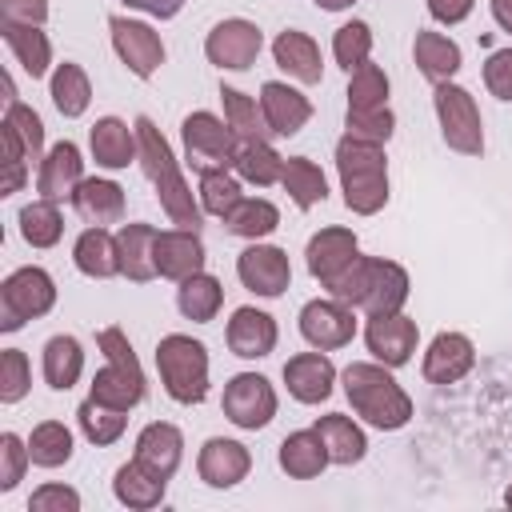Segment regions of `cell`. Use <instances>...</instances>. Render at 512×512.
Listing matches in <instances>:
<instances>
[{
    "label": "cell",
    "instance_id": "1",
    "mask_svg": "<svg viewBox=\"0 0 512 512\" xmlns=\"http://www.w3.org/2000/svg\"><path fill=\"white\" fill-rule=\"evenodd\" d=\"M132 128H136V140H140V156H136V160H140L144 176L152 180L160 208L168 212V220H172V224L200 232V224H204V208L196 204V196H192L188 180L180 176L176 156H172V148H168L164 132H160L148 116H136V124H132Z\"/></svg>",
    "mask_w": 512,
    "mask_h": 512
},
{
    "label": "cell",
    "instance_id": "2",
    "mask_svg": "<svg viewBox=\"0 0 512 512\" xmlns=\"http://www.w3.org/2000/svg\"><path fill=\"white\" fill-rule=\"evenodd\" d=\"M336 172H340L344 204L356 216H372L388 204V160H384L380 144L344 136L336 144Z\"/></svg>",
    "mask_w": 512,
    "mask_h": 512
},
{
    "label": "cell",
    "instance_id": "3",
    "mask_svg": "<svg viewBox=\"0 0 512 512\" xmlns=\"http://www.w3.org/2000/svg\"><path fill=\"white\" fill-rule=\"evenodd\" d=\"M344 392L356 416H364L372 428H404L412 416L408 392L388 376L384 364H348L344 368Z\"/></svg>",
    "mask_w": 512,
    "mask_h": 512
},
{
    "label": "cell",
    "instance_id": "4",
    "mask_svg": "<svg viewBox=\"0 0 512 512\" xmlns=\"http://www.w3.org/2000/svg\"><path fill=\"white\" fill-rule=\"evenodd\" d=\"M156 368L160 384L176 404H200L208 396V352L192 336H164L156 344Z\"/></svg>",
    "mask_w": 512,
    "mask_h": 512
},
{
    "label": "cell",
    "instance_id": "5",
    "mask_svg": "<svg viewBox=\"0 0 512 512\" xmlns=\"http://www.w3.org/2000/svg\"><path fill=\"white\" fill-rule=\"evenodd\" d=\"M56 304V284L44 268L28 264V268H16L4 284H0V328L4 332H16L24 328L28 320L44 316L48 308Z\"/></svg>",
    "mask_w": 512,
    "mask_h": 512
},
{
    "label": "cell",
    "instance_id": "6",
    "mask_svg": "<svg viewBox=\"0 0 512 512\" xmlns=\"http://www.w3.org/2000/svg\"><path fill=\"white\" fill-rule=\"evenodd\" d=\"M432 100H436V116H440V132H444L448 148L460 156H480L484 152V124H480V108L468 96V88L444 80V84H436Z\"/></svg>",
    "mask_w": 512,
    "mask_h": 512
},
{
    "label": "cell",
    "instance_id": "7",
    "mask_svg": "<svg viewBox=\"0 0 512 512\" xmlns=\"http://www.w3.org/2000/svg\"><path fill=\"white\" fill-rule=\"evenodd\" d=\"M180 136H184V156L196 172H208V168H228L236 160V132L228 128V120L212 116V112H192L184 116L180 124Z\"/></svg>",
    "mask_w": 512,
    "mask_h": 512
},
{
    "label": "cell",
    "instance_id": "8",
    "mask_svg": "<svg viewBox=\"0 0 512 512\" xmlns=\"http://www.w3.org/2000/svg\"><path fill=\"white\" fill-rule=\"evenodd\" d=\"M224 416L236 424V428H264L272 416H276V392L264 376L256 372H240L224 384Z\"/></svg>",
    "mask_w": 512,
    "mask_h": 512
},
{
    "label": "cell",
    "instance_id": "9",
    "mask_svg": "<svg viewBox=\"0 0 512 512\" xmlns=\"http://www.w3.org/2000/svg\"><path fill=\"white\" fill-rule=\"evenodd\" d=\"M300 336L320 348V352H332V348H344L352 336H356V320H352V304L344 300H308L300 308Z\"/></svg>",
    "mask_w": 512,
    "mask_h": 512
},
{
    "label": "cell",
    "instance_id": "10",
    "mask_svg": "<svg viewBox=\"0 0 512 512\" xmlns=\"http://www.w3.org/2000/svg\"><path fill=\"white\" fill-rule=\"evenodd\" d=\"M108 28H112V48H116V56L128 64V72L140 76V80L156 76V68L164 64L160 32H152L148 24L128 20V16H112Z\"/></svg>",
    "mask_w": 512,
    "mask_h": 512
},
{
    "label": "cell",
    "instance_id": "11",
    "mask_svg": "<svg viewBox=\"0 0 512 512\" xmlns=\"http://www.w3.org/2000/svg\"><path fill=\"white\" fill-rule=\"evenodd\" d=\"M264 48V36L252 20H220L208 40H204V56L216 64V68H232V72H244Z\"/></svg>",
    "mask_w": 512,
    "mask_h": 512
},
{
    "label": "cell",
    "instance_id": "12",
    "mask_svg": "<svg viewBox=\"0 0 512 512\" xmlns=\"http://www.w3.org/2000/svg\"><path fill=\"white\" fill-rule=\"evenodd\" d=\"M236 276H240V284L248 292L272 300V296H280L292 284V264H288L284 248H276V244H252V248L240 252Z\"/></svg>",
    "mask_w": 512,
    "mask_h": 512
},
{
    "label": "cell",
    "instance_id": "13",
    "mask_svg": "<svg viewBox=\"0 0 512 512\" xmlns=\"http://www.w3.org/2000/svg\"><path fill=\"white\" fill-rule=\"evenodd\" d=\"M408 300V272L396 264V260H376L368 256V268H364V292H360V312L368 316H392L400 312Z\"/></svg>",
    "mask_w": 512,
    "mask_h": 512
},
{
    "label": "cell",
    "instance_id": "14",
    "mask_svg": "<svg viewBox=\"0 0 512 512\" xmlns=\"http://www.w3.org/2000/svg\"><path fill=\"white\" fill-rule=\"evenodd\" d=\"M416 320H408V316H400V312H392V316H372L368 320V328H364V344H368V352L384 364V368H400V364H408L412 360V352H416Z\"/></svg>",
    "mask_w": 512,
    "mask_h": 512
},
{
    "label": "cell",
    "instance_id": "15",
    "mask_svg": "<svg viewBox=\"0 0 512 512\" xmlns=\"http://www.w3.org/2000/svg\"><path fill=\"white\" fill-rule=\"evenodd\" d=\"M152 260H156V276H164V280H188V276L204 272V244H200V236L192 228L156 232Z\"/></svg>",
    "mask_w": 512,
    "mask_h": 512
},
{
    "label": "cell",
    "instance_id": "16",
    "mask_svg": "<svg viewBox=\"0 0 512 512\" xmlns=\"http://www.w3.org/2000/svg\"><path fill=\"white\" fill-rule=\"evenodd\" d=\"M284 384L288 392L300 400V404H320L332 396V384H336V368L332 360L316 348V352H300L284 364Z\"/></svg>",
    "mask_w": 512,
    "mask_h": 512
},
{
    "label": "cell",
    "instance_id": "17",
    "mask_svg": "<svg viewBox=\"0 0 512 512\" xmlns=\"http://www.w3.org/2000/svg\"><path fill=\"white\" fill-rule=\"evenodd\" d=\"M248 468H252L248 448L240 440H224V436L208 440L200 448V460H196V472H200V480L208 488H232V484H240L248 476Z\"/></svg>",
    "mask_w": 512,
    "mask_h": 512
},
{
    "label": "cell",
    "instance_id": "18",
    "mask_svg": "<svg viewBox=\"0 0 512 512\" xmlns=\"http://www.w3.org/2000/svg\"><path fill=\"white\" fill-rule=\"evenodd\" d=\"M476 360V348L464 332H440L424 352V380L428 384H456Z\"/></svg>",
    "mask_w": 512,
    "mask_h": 512
},
{
    "label": "cell",
    "instance_id": "19",
    "mask_svg": "<svg viewBox=\"0 0 512 512\" xmlns=\"http://www.w3.org/2000/svg\"><path fill=\"white\" fill-rule=\"evenodd\" d=\"M84 180V160H80V148L72 140H60L44 160H40V172H36V192L44 200H60V196H72L76 184Z\"/></svg>",
    "mask_w": 512,
    "mask_h": 512
},
{
    "label": "cell",
    "instance_id": "20",
    "mask_svg": "<svg viewBox=\"0 0 512 512\" xmlns=\"http://www.w3.org/2000/svg\"><path fill=\"white\" fill-rule=\"evenodd\" d=\"M308 272L320 280V284H328L332 276H340L360 252H356V236L348 232V228H320L312 240H308Z\"/></svg>",
    "mask_w": 512,
    "mask_h": 512
},
{
    "label": "cell",
    "instance_id": "21",
    "mask_svg": "<svg viewBox=\"0 0 512 512\" xmlns=\"http://www.w3.org/2000/svg\"><path fill=\"white\" fill-rule=\"evenodd\" d=\"M228 348L240 360H260L276 348V320L260 308H236L228 320Z\"/></svg>",
    "mask_w": 512,
    "mask_h": 512
},
{
    "label": "cell",
    "instance_id": "22",
    "mask_svg": "<svg viewBox=\"0 0 512 512\" xmlns=\"http://www.w3.org/2000/svg\"><path fill=\"white\" fill-rule=\"evenodd\" d=\"M260 108H264L268 128H272L276 136H296V132L308 124V116H312L308 96L296 92V88H288V84H280V80H268V84L260 88Z\"/></svg>",
    "mask_w": 512,
    "mask_h": 512
},
{
    "label": "cell",
    "instance_id": "23",
    "mask_svg": "<svg viewBox=\"0 0 512 512\" xmlns=\"http://www.w3.org/2000/svg\"><path fill=\"white\" fill-rule=\"evenodd\" d=\"M0 136H4V160H20V164L40 160L44 124H40V116H36L28 104H20V100L8 104L4 124H0Z\"/></svg>",
    "mask_w": 512,
    "mask_h": 512
},
{
    "label": "cell",
    "instance_id": "24",
    "mask_svg": "<svg viewBox=\"0 0 512 512\" xmlns=\"http://www.w3.org/2000/svg\"><path fill=\"white\" fill-rule=\"evenodd\" d=\"M180 456H184V436H180L176 424L156 420V424H148V428L136 436V460H140L148 472L164 476V480L180 468Z\"/></svg>",
    "mask_w": 512,
    "mask_h": 512
},
{
    "label": "cell",
    "instance_id": "25",
    "mask_svg": "<svg viewBox=\"0 0 512 512\" xmlns=\"http://www.w3.org/2000/svg\"><path fill=\"white\" fill-rule=\"evenodd\" d=\"M92 156L100 168H128L140 156V140L136 128H128L120 116H104L92 124Z\"/></svg>",
    "mask_w": 512,
    "mask_h": 512
},
{
    "label": "cell",
    "instance_id": "26",
    "mask_svg": "<svg viewBox=\"0 0 512 512\" xmlns=\"http://www.w3.org/2000/svg\"><path fill=\"white\" fill-rule=\"evenodd\" d=\"M72 208L84 224H116L124 216V188L112 180H80L72 192Z\"/></svg>",
    "mask_w": 512,
    "mask_h": 512
},
{
    "label": "cell",
    "instance_id": "27",
    "mask_svg": "<svg viewBox=\"0 0 512 512\" xmlns=\"http://www.w3.org/2000/svg\"><path fill=\"white\" fill-rule=\"evenodd\" d=\"M152 244H156V228L152 224H124L116 232V260H120V276L144 284L156 276V260H152Z\"/></svg>",
    "mask_w": 512,
    "mask_h": 512
},
{
    "label": "cell",
    "instance_id": "28",
    "mask_svg": "<svg viewBox=\"0 0 512 512\" xmlns=\"http://www.w3.org/2000/svg\"><path fill=\"white\" fill-rule=\"evenodd\" d=\"M272 56H276V64H280L288 76H296L300 84H320L324 60H320V48H316V40H312V36H304V32L288 28V32H280V36H276Z\"/></svg>",
    "mask_w": 512,
    "mask_h": 512
},
{
    "label": "cell",
    "instance_id": "29",
    "mask_svg": "<svg viewBox=\"0 0 512 512\" xmlns=\"http://www.w3.org/2000/svg\"><path fill=\"white\" fill-rule=\"evenodd\" d=\"M324 464H332V460H328V448H324V440H320L316 428L284 436V444H280V468L292 480H312V476L324 472Z\"/></svg>",
    "mask_w": 512,
    "mask_h": 512
},
{
    "label": "cell",
    "instance_id": "30",
    "mask_svg": "<svg viewBox=\"0 0 512 512\" xmlns=\"http://www.w3.org/2000/svg\"><path fill=\"white\" fill-rule=\"evenodd\" d=\"M88 396L100 400V404H108V408L128 412V408H136V404L144 400V372L108 364V368H100V372L92 376V392H88Z\"/></svg>",
    "mask_w": 512,
    "mask_h": 512
},
{
    "label": "cell",
    "instance_id": "31",
    "mask_svg": "<svg viewBox=\"0 0 512 512\" xmlns=\"http://www.w3.org/2000/svg\"><path fill=\"white\" fill-rule=\"evenodd\" d=\"M0 32H4V44L12 48V56L20 60V68H24L32 80H40V76L48 72V64H52V44H48V36H44L36 24H8V20H0Z\"/></svg>",
    "mask_w": 512,
    "mask_h": 512
},
{
    "label": "cell",
    "instance_id": "32",
    "mask_svg": "<svg viewBox=\"0 0 512 512\" xmlns=\"http://www.w3.org/2000/svg\"><path fill=\"white\" fill-rule=\"evenodd\" d=\"M412 56H416V68L432 80V84H444L460 72V44L440 36V32H416V44H412Z\"/></svg>",
    "mask_w": 512,
    "mask_h": 512
},
{
    "label": "cell",
    "instance_id": "33",
    "mask_svg": "<svg viewBox=\"0 0 512 512\" xmlns=\"http://www.w3.org/2000/svg\"><path fill=\"white\" fill-rule=\"evenodd\" d=\"M316 432H320V440H324L332 464H356V460H364V452H368V440H364L360 424H352V416L328 412V416L316 420Z\"/></svg>",
    "mask_w": 512,
    "mask_h": 512
},
{
    "label": "cell",
    "instance_id": "34",
    "mask_svg": "<svg viewBox=\"0 0 512 512\" xmlns=\"http://www.w3.org/2000/svg\"><path fill=\"white\" fill-rule=\"evenodd\" d=\"M220 100H224V120H228V128L236 132L240 144H256V140L276 136V132L268 128L264 108H260L252 96H244L240 88H220Z\"/></svg>",
    "mask_w": 512,
    "mask_h": 512
},
{
    "label": "cell",
    "instance_id": "35",
    "mask_svg": "<svg viewBox=\"0 0 512 512\" xmlns=\"http://www.w3.org/2000/svg\"><path fill=\"white\" fill-rule=\"evenodd\" d=\"M72 260H76V268L84 272V276H92V280H108V276H116L120 272V260H116V236H108L104 228H84L80 232V240H76V248H72Z\"/></svg>",
    "mask_w": 512,
    "mask_h": 512
},
{
    "label": "cell",
    "instance_id": "36",
    "mask_svg": "<svg viewBox=\"0 0 512 512\" xmlns=\"http://www.w3.org/2000/svg\"><path fill=\"white\" fill-rule=\"evenodd\" d=\"M112 492H116L120 504L144 512V508H156V504L164 500V476H156V472H148L140 460H132V464H124V468L116 472Z\"/></svg>",
    "mask_w": 512,
    "mask_h": 512
},
{
    "label": "cell",
    "instance_id": "37",
    "mask_svg": "<svg viewBox=\"0 0 512 512\" xmlns=\"http://www.w3.org/2000/svg\"><path fill=\"white\" fill-rule=\"evenodd\" d=\"M280 184H284V192L292 196L296 208H312V204H320L328 196V180L308 156H288L284 172H280Z\"/></svg>",
    "mask_w": 512,
    "mask_h": 512
},
{
    "label": "cell",
    "instance_id": "38",
    "mask_svg": "<svg viewBox=\"0 0 512 512\" xmlns=\"http://www.w3.org/2000/svg\"><path fill=\"white\" fill-rule=\"evenodd\" d=\"M84 372V352L72 336H52L44 344V380L56 392H68Z\"/></svg>",
    "mask_w": 512,
    "mask_h": 512
},
{
    "label": "cell",
    "instance_id": "39",
    "mask_svg": "<svg viewBox=\"0 0 512 512\" xmlns=\"http://www.w3.org/2000/svg\"><path fill=\"white\" fill-rule=\"evenodd\" d=\"M220 300H224V288H220V280H216V276H208V272H196V276L180 280L176 304H180V312H184L188 320H196V324H208V320L220 312Z\"/></svg>",
    "mask_w": 512,
    "mask_h": 512
},
{
    "label": "cell",
    "instance_id": "40",
    "mask_svg": "<svg viewBox=\"0 0 512 512\" xmlns=\"http://www.w3.org/2000/svg\"><path fill=\"white\" fill-rule=\"evenodd\" d=\"M232 168H236L240 180H248V184H256V188H268V184L280 180L284 156H276V148H272L268 140H256V144H240V148H236Z\"/></svg>",
    "mask_w": 512,
    "mask_h": 512
},
{
    "label": "cell",
    "instance_id": "41",
    "mask_svg": "<svg viewBox=\"0 0 512 512\" xmlns=\"http://www.w3.org/2000/svg\"><path fill=\"white\" fill-rule=\"evenodd\" d=\"M276 224H280L276 204H272V200H248V196L224 216V228H228L232 236H244V240H260V236L276 232Z\"/></svg>",
    "mask_w": 512,
    "mask_h": 512
},
{
    "label": "cell",
    "instance_id": "42",
    "mask_svg": "<svg viewBox=\"0 0 512 512\" xmlns=\"http://www.w3.org/2000/svg\"><path fill=\"white\" fill-rule=\"evenodd\" d=\"M28 456L36 468H60L72 456V432L60 420H44L28 436Z\"/></svg>",
    "mask_w": 512,
    "mask_h": 512
},
{
    "label": "cell",
    "instance_id": "43",
    "mask_svg": "<svg viewBox=\"0 0 512 512\" xmlns=\"http://www.w3.org/2000/svg\"><path fill=\"white\" fill-rule=\"evenodd\" d=\"M88 100H92V84H88L84 68L80 64H60L52 72V104H56V112L60 116H84Z\"/></svg>",
    "mask_w": 512,
    "mask_h": 512
},
{
    "label": "cell",
    "instance_id": "44",
    "mask_svg": "<svg viewBox=\"0 0 512 512\" xmlns=\"http://www.w3.org/2000/svg\"><path fill=\"white\" fill-rule=\"evenodd\" d=\"M64 232V216L56 208V200H36L28 208H20V236L32 248H52Z\"/></svg>",
    "mask_w": 512,
    "mask_h": 512
},
{
    "label": "cell",
    "instance_id": "45",
    "mask_svg": "<svg viewBox=\"0 0 512 512\" xmlns=\"http://www.w3.org/2000/svg\"><path fill=\"white\" fill-rule=\"evenodd\" d=\"M240 200H244L240 196V180L228 176V168L200 172V208H204V216H220L224 220Z\"/></svg>",
    "mask_w": 512,
    "mask_h": 512
},
{
    "label": "cell",
    "instance_id": "46",
    "mask_svg": "<svg viewBox=\"0 0 512 512\" xmlns=\"http://www.w3.org/2000/svg\"><path fill=\"white\" fill-rule=\"evenodd\" d=\"M76 420H80V432H84L96 448L120 440V432H124V424H128L120 408H108V404H100V400H92V396L76 408Z\"/></svg>",
    "mask_w": 512,
    "mask_h": 512
},
{
    "label": "cell",
    "instance_id": "47",
    "mask_svg": "<svg viewBox=\"0 0 512 512\" xmlns=\"http://www.w3.org/2000/svg\"><path fill=\"white\" fill-rule=\"evenodd\" d=\"M332 52H336V64L344 72H356L360 64H368V52H372V28L364 20H352L344 28H336L332 36Z\"/></svg>",
    "mask_w": 512,
    "mask_h": 512
},
{
    "label": "cell",
    "instance_id": "48",
    "mask_svg": "<svg viewBox=\"0 0 512 512\" xmlns=\"http://www.w3.org/2000/svg\"><path fill=\"white\" fill-rule=\"evenodd\" d=\"M388 104V76L376 64H360L348 72V108H384Z\"/></svg>",
    "mask_w": 512,
    "mask_h": 512
},
{
    "label": "cell",
    "instance_id": "49",
    "mask_svg": "<svg viewBox=\"0 0 512 512\" xmlns=\"http://www.w3.org/2000/svg\"><path fill=\"white\" fill-rule=\"evenodd\" d=\"M344 128H348V136H356V140L388 144V136H392V128H396V116H392L388 104H384V108H348Z\"/></svg>",
    "mask_w": 512,
    "mask_h": 512
},
{
    "label": "cell",
    "instance_id": "50",
    "mask_svg": "<svg viewBox=\"0 0 512 512\" xmlns=\"http://www.w3.org/2000/svg\"><path fill=\"white\" fill-rule=\"evenodd\" d=\"M28 464H32L28 444L16 432H4L0 436V492H12L20 484V476H24Z\"/></svg>",
    "mask_w": 512,
    "mask_h": 512
},
{
    "label": "cell",
    "instance_id": "51",
    "mask_svg": "<svg viewBox=\"0 0 512 512\" xmlns=\"http://www.w3.org/2000/svg\"><path fill=\"white\" fill-rule=\"evenodd\" d=\"M24 392H28V360H24L20 348H4V356H0V400L16 404Z\"/></svg>",
    "mask_w": 512,
    "mask_h": 512
},
{
    "label": "cell",
    "instance_id": "52",
    "mask_svg": "<svg viewBox=\"0 0 512 512\" xmlns=\"http://www.w3.org/2000/svg\"><path fill=\"white\" fill-rule=\"evenodd\" d=\"M364 268H368V256H356L340 276H332L324 288H328V296H336V300H344V304H360V292H364Z\"/></svg>",
    "mask_w": 512,
    "mask_h": 512
},
{
    "label": "cell",
    "instance_id": "53",
    "mask_svg": "<svg viewBox=\"0 0 512 512\" xmlns=\"http://www.w3.org/2000/svg\"><path fill=\"white\" fill-rule=\"evenodd\" d=\"M76 508H80V492L64 484H44L28 500V512H76Z\"/></svg>",
    "mask_w": 512,
    "mask_h": 512
},
{
    "label": "cell",
    "instance_id": "54",
    "mask_svg": "<svg viewBox=\"0 0 512 512\" xmlns=\"http://www.w3.org/2000/svg\"><path fill=\"white\" fill-rule=\"evenodd\" d=\"M484 84L496 100H512V48H500L484 64Z\"/></svg>",
    "mask_w": 512,
    "mask_h": 512
},
{
    "label": "cell",
    "instance_id": "55",
    "mask_svg": "<svg viewBox=\"0 0 512 512\" xmlns=\"http://www.w3.org/2000/svg\"><path fill=\"white\" fill-rule=\"evenodd\" d=\"M0 20L8 24H44L48 20V0H0Z\"/></svg>",
    "mask_w": 512,
    "mask_h": 512
},
{
    "label": "cell",
    "instance_id": "56",
    "mask_svg": "<svg viewBox=\"0 0 512 512\" xmlns=\"http://www.w3.org/2000/svg\"><path fill=\"white\" fill-rule=\"evenodd\" d=\"M472 4H476V0H428V12H432V20H440V24H460V20L472 12Z\"/></svg>",
    "mask_w": 512,
    "mask_h": 512
},
{
    "label": "cell",
    "instance_id": "57",
    "mask_svg": "<svg viewBox=\"0 0 512 512\" xmlns=\"http://www.w3.org/2000/svg\"><path fill=\"white\" fill-rule=\"evenodd\" d=\"M128 8H140V12H148V16H156V20H172L180 8H184V0H124Z\"/></svg>",
    "mask_w": 512,
    "mask_h": 512
},
{
    "label": "cell",
    "instance_id": "58",
    "mask_svg": "<svg viewBox=\"0 0 512 512\" xmlns=\"http://www.w3.org/2000/svg\"><path fill=\"white\" fill-rule=\"evenodd\" d=\"M492 16L504 32H512V0H492Z\"/></svg>",
    "mask_w": 512,
    "mask_h": 512
},
{
    "label": "cell",
    "instance_id": "59",
    "mask_svg": "<svg viewBox=\"0 0 512 512\" xmlns=\"http://www.w3.org/2000/svg\"><path fill=\"white\" fill-rule=\"evenodd\" d=\"M324 12H340V8H352V0H316Z\"/></svg>",
    "mask_w": 512,
    "mask_h": 512
},
{
    "label": "cell",
    "instance_id": "60",
    "mask_svg": "<svg viewBox=\"0 0 512 512\" xmlns=\"http://www.w3.org/2000/svg\"><path fill=\"white\" fill-rule=\"evenodd\" d=\"M504 500H508V508H512V488H508V492H504Z\"/></svg>",
    "mask_w": 512,
    "mask_h": 512
}]
</instances>
